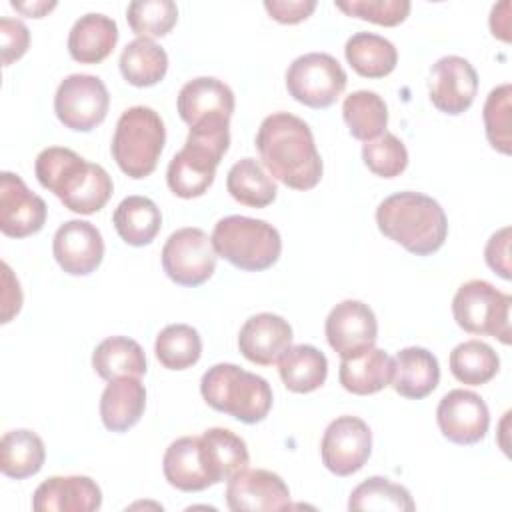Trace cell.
Masks as SVG:
<instances>
[{
	"label": "cell",
	"instance_id": "obj_1",
	"mask_svg": "<svg viewBox=\"0 0 512 512\" xmlns=\"http://www.w3.org/2000/svg\"><path fill=\"white\" fill-rule=\"evenodd\" d=\"M256 148L270 176L292 190H310L322 180L324 166L312 130L290 112H274L262 120Z\"/></svg>",
	"mask_w": 512,
	"mask_h": 512
},
{
	"label": "cell",
	"instance_id": "obj_2",
	"mask_svg": "<svg viewBox=\"0 0 512 512\" xmlns=\"http://www.w3.org/2000/svg\"><path fill=\"white\" fill-rule=\"evenodd\" d=\"M34 174L42 188L50 190L76 214H94L106 206L114 184L110 174L94 162H86L70 148H44L34 162Z\"/></svg>",
	"mask_w": 512,
	"mask_h": 512
},
{
	"label": "cell",
	"instance_id": "obj_3",
	"mask_svg": "<svg viewBox=\"0 0 512 512\" xmlns=\"http://www.w3.org/2000/svg\"><path fill=\"white\" fill-rule=\"evenodd\" d=\"M378 230L416 256L438 252L448 236L444 208L422 192H396L376 208Z\"/></svg>",
	"mask_w": 512,
	"mask_h": 512
},
{
	"label": "cell",
	"instance_id": "obj_4",
	"mask_svg": "<svg viewBox=\"0 0 512 512\" xmlns=\"http://www.w3.org/2000/svg\"><path fill=\"white\" fill-rule=\"evenodd\" d=\"M228 146L230 124L190 128L184 146L172 156L166 170V182L172 194L184 200L206 194Z\"/></svg>",
	"mask_w": 512,
	"mask_h": 512
},
{
	"label": "cell",
	"instance_id": "obj_5",
	"mask_svg": "<svg viewBox=\"0 0 512 512\" xmlns=\"http://www.w3.org/2000/svg\"><path fill=\"white\" fill-rule=\"evenodd\" d=\"M200 394L210 408L244 424L262 422L272 408L270 384L262 376L228 362L214 364L202 374Z\"/></svg>",
	"mask_w": 512,
	"mask_h": 512
},
{
	"label": "cell",
	"instance_id": "obj_6",
	"mask_svg": "<svg viewBox=\"0 0 512 512\" xmlns=\"http://www.w3.org/2000/svg\"><path fill=\"white\" fill-rule=\"evenodd\" d=\"M210 238L220 258L246 272L274 266L282 252L280 232L270 222L238 214L220 218Z\"/></svg>",
	"mask_w": 512,
	"mask_h": 512
},
{
	"label": "cell",
	"instance_id": "obj_7",
	"mask_svg": "<svg viewBox=\"0 0 512 512\" xmlns=\"http://www.w3.org/2000/svg\"><path fill=\"white\" fill-rule=\"evenodd\" d=\"M164 142L166 128L160 114L150 106H132L120 114L110 150L118 168L140 180L156 170Z\"/></svg>",
	"mask_w": 512,
	"mask_h": 512
},
{
	"label": "cell",
	"instance_id": "obj_8",
	"mask_svg": "<svg viewBox=\"0 0 512 512\" xmlns=\"http://www.w3.org/2000/svg\"><path fill=\"white\" fill-rule=\"evenodd\" d=\"M510 306L512 296L500 292L486 280L464 282L452 298V314L456 324L476 336H492L502 344H510Z\"/></svg>",
	"mask_w": 512,
	"mask_h": 512
},
{
	"label": "cell",
	"instance_id": "obj_9",
	"mask_svg": "<svg viewBox=\"0 0 512 512\" xmlns=\"http://www.w3.org/2000/svg\"><path fill=\"white\" fill-rule=\"evenodd\" d=\"M348 76L342 64L326 52H308L286 70L288 94L308 108H328L344 92Z\"/></svg>",
	"mask_w": 512,
	"mask_h": 512
},
{
	"label": "cell",
	"instance_id": "obj_10",
	"mask_svg": "<svg viewBox=\"0 0 512 512\" xmlns=\"http://www.w3.org/2000/svg\"><path fill=\"white\" fill-rule=\"evenodd\" d=\"M218 254L202 228L186 226L168 236L162 246V268L180 286H200L216 270Z\"/></svg>",
	"mask_w": 512,
	"mask_h": 512
},
{
	"label": "cell",
	"instance_id": "obj_11",
	"mask_svg": "<svg viewBox=\"0 0 512 512\" xmlns=\"http://www.w3.org/2000/svg\"><path fill=\"white\" fill-rule=\"evenodd\" d=\"M110 106L106 84L94 74L66 76L54 94L58 120L76 132H90L104 122Z\"/></svg>",
	"mask_w": 512,
	"mask_h": 512
},
{
	"label": "cell",
	"instance_id": "obj_12",
	"mask_svg": "<svg viewBox=\"0 0 512 512\" xmlns=\"http://www.w3.org/2000/svg\"><path fill=\"white\" fill-rule=\"evenodd\" d=\"M372 432L358 416H338L332 420L320 442L322 464L336 476L358 472L370 458Z\"/></svg>",
	"mask_w": 512,
	"mask_h": 512
},
{
	"label": "cell",
	"instance_id": "obj_13",
	"mask_svg": "<svg viewBox=\"0 0 512 512\" xmlns=\"http://www.w3.org/2000/svg\"><path fill=\"white\" fill-rule=\"evenodd\" d=\"M324 332L330 348L340 358H352L376 344L378 322L368 304L342 300L326 316Z\"/></svg>",
	"mask_w": 512,
	"mask_h": 512
},
{
	"label": "cell",
	"instance_id": "obj_14",
	"mask_svg": "<svg viewBox=\"0 0 512 512\" xmlns=\"http://www.w3.org/2000/svg\"><path fill=\"white\" fill-rule=\"evenodd\" d=\"M436 422L444 438L460 446H470L484 440L490 426V412L480 394L456 388L440 398Z\"/></svg>",
	"mask_w": 512,
	"mask_h": 512
},
{
	"label": "cell",
	"instance_id": "obj_15",
	"mask_svg": "<svg viewBox=\"0 0 512 512\" xmlns=\"http://www.w3.org/2000/svg\"><path fill=\"white\" fill-rule=\"evenodd\" d=\"M478 92L476 68L462 56L450 54L436 60L430 68L428 94L434 104L444 114L458 116L466 112Z\"/></svg>",
	"mask_w": 512,
	"mask_h": 512
},
{
	"label": "cell",
	"instance_id": "obj_16",
	"mask_svg": "<svg viewBox=\"0 0 512 512\" xmlns=\"http://www.w3.org/2000/svg\"><path fill=\"white\" fill-rule=\"evenodd\" d=\"M236 100L232 88L212 76H198L188 80L176 100L180 118L190 126L230 124Z\"/></svg>",
	"mask_w": 512,
	"mask_h": 512
},
{
	"label": "cell",
	"instance_id": "obj_17",
	"mask_svg": "<svg viewBox=\"0 0 512 512\" xmlns=\"http://www.w3.org/2000/svg\"><path fill=\"white\" fill-rule=\"evenodd\" d=\"M46 202L14 172L0 174V230L10 238H26L42 230Z\"/></svg>",
	"mask_w": 512,
	"mask_h": 512
},
{
	"label": "cell",
	"instance_id": "obj_18",
	"mask_svg": "<svg viewBox=\"0 0 512 512\" xmlns=\"http://www.w3.org/2000/svg\"><path fill=\"white\" fill-rule=\"evenodd\" d=\"M226 504L234 512H268L290 508L286 482L270 470H240L226 486Z\"/></svg>",
	"mask_w": 512,
	"mask_h": 512
},
{
	"label": "cell",
	"instance_id": "obj_19",
	"mask_svg": "<svg viewBox=\"0 0 512 512\" xmlns=\"http://www.w3.org/2000/svg\"><path fill=\"white\" fill-rule=\"evenodd\" d=\"M52 254L66 274L86 276L100 266L104 240L92 222L68 220L54 234Z\"/></svg>",
	"mask_w": 512,
	"mask_h": 512
},
{
	"label": "cell",
	"instance_id": "obj_20",
	"mask_svg": "<svg viewBox=\"0 0 512 512\" xmlns=\"http://www.w3.org/2000/svg\"><path fill=\"white\" fill-rule=\"evenodd\" d=\"M292 338L288 320L272 312H260L242 324L238 332V348L248 362L272 366L292 346Z\"/></svg>",
	"mask_w": 512,
	"mask_h": 512
},
{
	"label": "cell",
	"instance_id": "obj_21",
	"mask_svg": "<svg viewBox=\"0 0 512 512\" xmlns=\"http://www.w3.org/2000/svg\"><path fill=\"white\" fill-rule=\"evenodd\" d=\"M102 506V490L90 476H50L32 496L36 512H94Z\"/></svg>",
	"mask_w": 512,
	"mask_h": 512
},
{
	"label": "cell",
	"instance_id": "obj_22",
	"mask_svg": "<svg viewBox=\"0 0 512 512\" xmlns=\"http://www.w3.org/2000/svg\"><path fill=\"white\" fill-rule=\"evenodd\" d=\"M162 472L168 484L182 492H200L214 486L202 454L200 436L176 438L164 452Z\"/></svg>",
	"mask_w": 512,
	"mask_h": 512
},
{
	"label": "cell",
	"instance_id": "obj_23",
	"mask_svg": "<svg viewBox=\"0 0 512 512\" xmlns=\"http://www.w3.org/2000/svg\"><path fill=\"white\" fill-rule=\"evenodd\" d=\"M440 382L436 356L422 346H408L392 358V388L410 400L426 398Z\"/></svg>",
	"mask_w": 512,
	"mask_h": 512
},
{
	"label": "cell",
	"instance_id": "obj_24",
	"mask_svg": "<svg viewBox=\"0 0 512 512\" xmlns=\"http://www.w3.org/2000/svg\"><path fill=\"white\" fill-rule=\"evenodd\" d=\"M146 408V388L134 376L110 380L100 396V418L106 430L126 432L136 426Z\"/></svg>",
	"mask_w": 512,
	"mask_h": 512
},
{
	"label": "cell",
	"instance_id": "obj_25",
	"mask_svg": "<svg viewBox=\"0 0 512 512\" xmlns=\"http://www.w3.org/2000/svg\"><path fill=\"white\" fill-rule=\"evenodd\" d=\"M118 42L116 22L98 12L80 16L68 34V52L80 64H100L106 60Z\"/></svg>",
	"mask_w": 512,
	"mask_h": 512
},
{
	"label": "cell",
	"instance_id": "obj_26",
	"mask_svg": "<svg viewBox=\"0 0 512 512\" xmlns=\"http://www.w3.org/2000/svg\"><path fill=\"white\" fill-rule=\"evenodd\" d=\"M338 380L344 390L356 396L376 394L392 380V358L382 348H370L358 356L342 358Z\"/></svg>",
	"mask_w": 512,
	"mask_h": 512
},
{
	"label": "cell",
	"instance_id": "obj_27",
	"mask_svg": "<svg viewBox=\"0 0 512 512\" xmlns=\"http://www.w3.org/2000/svg\"><path fill=\"white\" fill-rule=\"evenodd\" d=\"M200 444L214 484L228 482L236 472L248 468L250 454L246 442L232 430L220 426L208 428L200 436Z\"/></svg>",
	"mask_w": 512,
	"mask_h": 512
},
{
	"label": "cell",
	"instance_id": "obj_28",
	"mask_svg": "<svg viewBox=\"0 0 512 512\" xmlns=\"http://www.w3.org/2000/svg\"><path fill=\"white\" fill-rule=\"evenodd\" d=\"M278 374L290 392L308 394L326 382L328 360L316 346L296 344L278 360Z\"/></svg>",
	"mask_w": 512,
	"mask_h": 512
},
{
	"label": "cell",
	"instance_id": "obj_29",
	"mask_svg": "<svg viewBox=\"0 0 512 512\" xmlns=\"http://www.w3.org/2000/svg\"><path fill=\"white\" fill-rule=\"evenodd\" d=\"M344 54L352 70L364 78H384L398 64L396 46L374 32H356L346 40Z\"/></svg>",
	"mask_w": 512,
	"mask_h": 512
},
{
	"label": "cell",
	"instance_id": "obj_30",
	"mask_svg": "<svg viewBox=\"0 0 512 512\" xmlns=\"http://www.w3.org/2000/svg\"><path fill=\"white\" fill-rule=\"evenodd\" d=\"M92 368L108 382L122 376L140 378L146 374V354L136 340L128 336H110L94 348Z\"/></svg>",
	"mask_w": 512,
	"mask_h": 512
},
{
	"label": "cell",
	"instance_id": "obj_31",
	"mask_svg": "<svg viewBox=\"0 0 512 512\" xmlns=\"http://www.w3.org/2000/svg\"><path fill=\"white\" fill-rule=\"evenodd\" d=\"M118 236L130 246L150 244L162 226V214L146 196H126L112 214Z\"/></svg>",
	"mask_w": 512,
	"mask_h": 512
},
{
	"label": "cell",
	"instance_id": "obj_32",
	"mask_svg": "<svg viewBox=\"0 0 512 512\" xmlns=\"http://www.w3.org/2000/svg\"><path fill=\"white\" fill-rule=\"evenodd\" d=\"M46 460L42 438L28 430H10L0 440V470L8 478L24 480L38 474Z\"/></svg>",
	"mask_w": 512,
	"mask_h": 512
},
{
	"label": "cell",
	"instance_id": "obj_33",
	"mask_svg": "<svg viewBox=\"0 0 512 512\" xmlns=\"http://www.w3.org/2000/svg\"><path fill=\"white\" fill-rule=\"evenodd\" d=\"M118 66L128 84L148 88L166 76L168 54L150 38H134L122 48Z\"/></svg>",
	"mask_w": 512,
	"mask_h": 512
},
{
	"label": "cell",
	"instance_id": "obj_34",
	"mask_svg": "<svg viewBox=\"0 0 512 512\" xmlns=\"http://www.w3.org/2000/svg\"><path fill=\"white\" fill-rule=\"evenodd\" d=\"M226 190L230 196L250 208H264L276 200L278 188L254 158L238 160L226 176Z\"/></svg>",
	"mask_w": 512,
	"mask_h": 512
},
{
	"label": "cell",
	"instance_id": "obj_35",
	"mask_svg": "<svg viewBox=\"0 0 512 512\" xmlns=\"http://www.w3.org/2000/svg\"><path fill=\"white\" fill-rule=\"evenodd\" d=\"M342 116L348 132L362 142H370L386 132L388 108L382 96L372 90H356L344 98Z\"/></svg>",
	"mask_w": 512,
	"mask_h": 512
},
{
	"label": "cell",
	"instance_id": "obj_36",
	"mask_svg": "<svg viewBox=\"0 0 512 512\" xmlns=\"http://www.w3.org/2000/svg\"><path fill=\"white\" fill-rule=\"evenodd\" d=\"M448 362L452 376L468 386H480L490 382L500 368L498 354L482 340L460 342L450 352Z\"/></svg>",
	"mask_w": 512,
	"mask_h": 512
},
{
	"label": "cell",
	"instance_id": "obj_37",
	"mask_svg": "<svg viewBox=\"0 0 512 512\" xmlns=\"http://www.w3.org/2000/svg\"><path fill=\"white\" fill-rule=\"evenodd\" d=\"M350 510H374V512H412L416 510V504L402 484L390 482L384 476H370L364 482H360L350 498H348Z\"/></svg>",
	"mask_w": 512,
	"mask_h": 512
},
{
	"label": "cell",
	"instance_id": "obj_38",
	"mask_svg": "<svg viewBox=\"0 0 512 512\" xmlns=\"http://www.w3.org/2000/svg\"><path fill=\"white\" fill-rule=\"evenodd\" d=\"M158 362L168 370H186L202 356V338L190 324H168L154 342Z\"/></svg>",
	"mask_w": 512,
	"mask_h": 512
},
{
	"label": "cell",
	"instance_id": "obj_39",
	"mask_svg": "<svg viewBox=\"0 0 512 512\" xmlns=\"http://www.w3.org/2000/svg\"><path fill=\"white\" fill-rule=\"evenodd\" d=\"M130 30L138 38H162L178 22V6L172 0H134L126 8Z\"/></svg>",
	"mask_w": 512,
	"mask_h": 512
},
{
	"label": "cell",
	"instance_id": "obj_40",
	"mask_svg": "<svg viewBox=\"0 0 512 512\" xmlns=\"http://www.w3.org/2000/svg\"><path fill=\"white\" fill-rule=\"evenodd\" d=\"M486 138L490 146L502 154H510L512 150V136H510V122H512V86L500 84L490 90L482 108Z\"/></svg>",
	"mask_w": 512,
	"mask_h": 512
},
{
	"label": "cell",
	"instance_id": "obj_41",
	"mask_svg": "<svg viewBox=\"0 0 512 512\" xmlns=\"http://www.w3.org/2000/svg\"><path fill=\"white\" fill-rule=\"evenodd\" d=\"M362 160L376 176L396 178L408 166V150L396 134L384 132L378 138L364 142Z\"/></svg>",
	"mask_w": 512,
	"mask_h": 512
},
{
	"label": "cell",
	"instance_id": "obj_42",
	"mask_svg": "<svg viewBox=\"0 0 512 512\" xmlns=\"http://www.w3.org/2000/svg\"><path fill=\"white\" fill-rule=\"evenodd\" d=\"M338 10L380 26H398L410 14L408 0H338Z\"/></svg>",
	"mask_w": 512,
	"mask_h": 512
},
{
	"label": "cell",
	"instance_id": "obj_43",
	"mask_svg": "<svg viewBox=\"0 0 512 512\" xmlns=\"http://www.w3.org/2000/svg\"><path fill=\"white\" fill-rule=\"evenodd\" d=\"M30 46V30L18 18H0V50L2 66H10L14 60H20Z\"/></svg>",
	"mask_w": 512,
	"mask_h": 512
},
{
	"label": "cell",
	"instance_id": "obj_44",
	"mask_svg": "<svg viewBox=\"0 0 512 512\" xmlns=\"http://www.w3.org/2000/svg\"><path fill=\"white\" fill-rule=\"evenodd\" d=\"M486 264L504 280L512 278V264H510V226L496 230L484 248Z\"/></svg>",
	"mask_w": 512,
	"mask_h": 512
},
{
	"label": "cell",
	"instance_id": "obj_45",
	"mask_svg": "<svg viewBox=\"0 0 512 512\" xmlns=\"http://www.w3.org/2000/svg\"><path fill=\"white\" fill-rule=\"evenodd\" d=\"M264 8L280 24H298L316 10V0H264Z\"/></svg>",
	"mask_w": 512,
	"mask_h": 512
},
{
	"label": "cell",
	"instance_id": "obj_46",
	"mask_svg": "<svg viewBox=\"0 0 512 512\" xmlns=\"http://www.w3.org/2000/svg\"><path fill=\"white\" fill-rule=\"evenodd\" d=\"M2 324L10 322L22 308V290L18 278H14L10 266L2 262Z\"/></svg>",
	"mask_w": 512,
	"mask_h": 512
},
{
	"label": "cell",
	"instance_id": "obj_47",
	"mask_svg": "<svg viewBox=\"0 0 512 512\" xmlns=\"http://www.w3.org/2000/svg\"><path fill=\"white\" fill-rule=\"evenodd\" d=\"M510 2H500V4H494L492 6V12H490V30L496 38L508 42L510 40Z\"/></svg>",
	"mask_w": 512,
	"mask_h": 512
},
{
	"label": "cell",
	"instance_id": "obj_48",
	"mask_svg": "<svg viewBox=\"0 0 512 512\" xmlns=\"http://www.w3.org/2000/svg\"><path fill=\"white\" fill-rule=\"evenodd\" d=\"M10 4H12V8H16L18 12H22L24 16H30V18H42L46 12L56 8V2H44V0H36V2H16V0H12Z\"/></svg>",
	"mask_w": 512,
	"mask_h": 512
}]
</instances>
